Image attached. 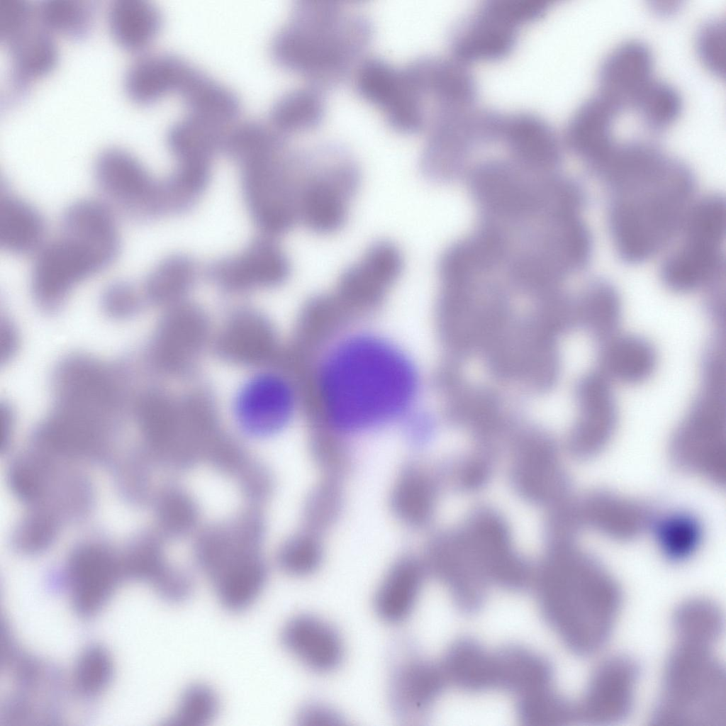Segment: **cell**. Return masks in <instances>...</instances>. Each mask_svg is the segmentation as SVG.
<instances>
[{"label":"cell","mask_w":726,"mask_h":726,"mask_svg":"<svg viewBox=\"0 0 726 726\" xmlns=\"http://www.w3.org/2000/svg\"><path fill=\"white\" fill-rule=\"evenodd\" d=\"M220 698L211 686L194 683L187 686L179 696L168 717L171 726H206L218 715Z\"/></svg>","instance_id":"cell-35"},{"label":"cell","mask_w":726,"mask_h":726,"mask_svg":"<svg viewBox=\"0 0 726 726\" xmlns=\"http://www.w3.org/2000/svg\"><path fill=\"white\" fill-rule=\"evenodd\" d=\"M437 499L433 472L423 463L411 461L397 471L389 488L388 506L393 518L409 530H421L432 520Z\"/></svg>","instance_id":"cell-19"},{"label":"cell","mask_w":726,"mask_h":726,"mask_svg":"<svg viewBox=\"0 0 726 726\" xmlns=\"http://www.w3.org/2000/svg\"><path fill=\"white\" fill-rule=\"evenodd\" d=\"M289 270L284 252L273 243L260 241L219 264L216 274L225 286L242 289L277 284L286 278Z\"/></svg>","instance_id":"cell-23"},{"label":"cell","mask_w":726,"mask_h":726,"mask_svg":"<svg viewBox=\"0 0 726 726\" xmlns=\"http://www.w3.org/2000/svg\"><path fill=\"white\" fill-rule=\"evenodd\" d=\"M693 191L688 169L669 159L649 178L614 191L610 224L620 255L639 262L663 248L678 234L692 205Z\"/></svg>","instance_id":"cell-4"},{"label":"cell","mask_w":726,"mask_h":726,"mask_svg":"<svg viewBox=\"0 0 726 726\" xmlns=\"http://www.w3.org/2000/svg\"><path fill=\"white\" fill-rule=\"evenodd\" d=\"M193 264L183 257H171L150 272L145 284L147 295L157 301L173 300L186 290L192 281Z\"/></svg>","instance_id":"cell-38"},{"label":"cell","mask_w":726,"mask_h":726,"mask_svg":"<svg viewBox=\"0 0 726 726\" xmlns=\"http://www.w3.org/2000/svg\"><path fill=\"white\" fill-rule=\"evenodd\" d=\"M633 107L645 122L655 128L671 123L681 109L678 93L669 84L652 79L637 96Z\"/></svg>","instance_id":"cell-37"},{"label":"cell","mask_w":726,"mask_h":726,"mask_svg":"<svg viewBox=\"0 0 726 726\" xmlns=\"http://www.w3.org/2000/svg\"><path fill=\"white\" fill-rule=\"evenodd\" d=\"M296 403L292 386L284 378L264 374L241 391L236 411L241 424L256 435L274 432L290 419Z\"/></svg>","instance_id":"cell-15"},{"label":"cell","mask_w":726,"mask_h":726,"mask_svg":"<svg viewBox=\"0 0 726 726\" xmlns=\"http://www.w3.org/2000/svg\"><path fill=\"white\" fill-rule=\"evenodd\" d=\"M108 26L115 40L130 50L146 47L157 34L161 14L147 0H114L108 9Z\"/></svg>","instance_id":"cell-30"},{"label":"cell","mask_w":726,"mask_h":726,"mask_svg":"<svg viewBox=\"0 0 726 726\" xmlns=\"http://www.w3.org/2000/svg\"><path fill=\"white\" fill-rule=\"evenodd\" d=\"M94 174L102 199L117 213L146 218L160 213L166 205L164 186L125 149L112 147L101 151Z\"/></svg>","instance_id":"cell-10"},{"label":"cell","mask_w":726,"mask_h":726,"mask_svg":"<svg viewBox=\"0 0 726 726\" xmlns=\"http://www.w3.org/2000/svg\"><path fill=\"white\" fill-rule=\"evenodd\" d=\"M309 446L312 460L322 477L342 481L350 473L354 458L347 437L318 428Z\"/></svg>","instance_id":"cell-34"},{"label":"cell","mask_w":726,"mask_h":726,"mask_svg":"<svg viewBox=\"0 0 726 726\" xmlns=\"http://www.w3.org/2000/svg\"><path fill=\"white\" fill-rule=\"evenodd\" d=\"M342 482L322 477L313 486L304 502L303 527L322 535L333 527L344 509Z\"/></svg>","instance_id":"cell-33"},{"label":"cell","mask_w":726,"mask_h":726,"mask_svg":"<svg viewBox=\"0 0 726 726\" xmlns=\"http://www.w3.org/2000/svg\"><path fill=\"white\" fill-rule=\"evenodd\" d=\"M322 91L312 86L283 94L271 111V125L286 136L310 130L321 123L325 113Z\"/></svg>","instance_id":"cell-32"},{"label":"cell","mask_w":726,"mask_h":726,"mask_svg":"<svg viewBox=\"0 0 726 726\" xmlns=\"http://www.w3.org/2000/svg\"><path fill=\"white\" fill-rule=\"evenodd\" d=\"M314 380L319 427L347 438L405 421L413 413L419 389L411 355L367 328L337 338L318 362Z\"/></svg>","instance_id":"cell-1"},{"label":"cell","mask_w":726,"mask_h":726,"mask_svg":"<svg viewBox=\"0 0 726 726\" xmlns=\"http://www.w3.org/2000/svg\"><path fill=\"white\" fill-rule=\"evenodd\" d=\"M679 247L666 260L664 281L676 290L693 289L718 278L723 269L721 245L682 238Z\"/></svg>","instance_id":"cell-27"},{"label":"cell","mask_w":726,"mask_h":726,"mask_svg":"<svg viewBox=\"0 0 726 726\" xmlns=\"http://www.w3.org/2000/svg\"><path fill=\"white\" fill-rule=\"evenodd\" d=\"M9 48L12 68L21 81L39 77L50 70L56 57V47L48 31L33 21L6 41Z\"/></svg>","instance_id":"cell-31"},{"label":"cell","mask_w":726,"mask_h":726,"mask_svg":"<svg viewBox=\"0 0 726 726\" xmlns=\"http://www.w3.org/2000/svg\"><path fill=\"white\" fill-rule=\"evenodd\" d=\"M287 652L308 669L318 674L333 671L342 663L345 647L341 636L325 620L308 614L289 620L281 631Z\"/></svg>","instance_id":"cell-16"},{"label":"cell","mask_w":726,"mask_h":726,"mask_svg":"<svg viewBox=\"0 0 726 726\" xmlns=\"http://www.w3.org/2000/svg\"><path fill=\"white\" fill-rule=\"evenodd\" d=\"M467 65L454 57L437 56L420 57L406 65L422 100L425 131L474 106L476 84Z\"/></svg>","instance_id":"cell-12"},{"label":"cell","mask_w":726,"mask_h":726,"mask_svg":"<svg viewBox=\"0 0 726 726\" xmlns=\"http://www.w3.org/2000/svg\"><path fill=\"white\" fill-rule=\"evenodd\" d=\"M298 186V220L313 232L327 235L345 223L360 184V172L344 147L324 143L303 151Z\"/></svg>","instance_id":"cell-6"},{"label":"cell","mask_w":726,"mask_h":726,"mask_svg":"<svg viewBox=\"0 0 726 726\" xmlns=\"http://www.w3.org/2000/svg\"><path fill=\"white\" fill-rule=\"evenodd\" d=\"M121 247L117 213L101 199H82L65 211L60 233L34 255L31 285L44 303L62 298L79 283L103 272Z\"/></svg>","instance_id":"cell-3"},{"label":"cell","mask_w":726,"mask_h":726,"mask_svg":"<svg viewBox=\"0 0 726 726\" xmlns=\"http://www.w3.org/2000/svg\"><path fill=\"white\" fill-rule=\"evenodd\" d=\"M191 67L182 58L168 53L143 55L128 68L125 90L135 102L155 101L169 92L178 91Z\"/></svg>","instance_id":"cell-24"},{"label":"cell","mask_w":726,"mask_h":726,"mask_svg":"<svg viewBox=\"0 0 726 726\" xmlns=\"http://www.w3.org/2000/svg\"><path fill=\"white\" fill-rule=\"evenodd\" d=\"M403 265L402 254L394 243L376 241L342 272L337 295L354 304L377 305L399 277Z\"/></svg>","instance_id":"cell-13"},{"label":"cell","mask_w":726,"mask_h":726,"mask_svg":"<svg viewBox=\"0 0 726 726\" xmlns=\"http://www.w3.org/2000/svg\"><path fill=\"white\" fill-rule=\"evenodd\" d=\"M550 6L547 0H488L469 14L451 37L457 60L467 65L507 56L522 27L540 18Z\"/></svg>","instance_id":"cell-8"},{"label":"cell","mask_w":726,"mask_h":726,"mask_svg":"<svg viewBox=\"0 0 726 726\" xmlns=\"http://www.w3.org/2000/svg\"><path fill=\"white\" fill-rule=\"evenodd\" d=\"M218 345L224 357L241 364L267 362L276 352L274 335L269 323L250 312L238 314L230 320Z\"/></svg>","instance_id":"cell-28"},{"label":"cell","mask_w":726,"mask_h":726,"mask_svg":"<svg viewBox=\"0 0 726 726\" xmlns=\"http://www.w3.org/2000/svg\"><path fill=\"white\" fill-rule=\"evenodd\" d=\"M650 50L639 41H627L613 49L599 73V95L620 110L632 106L653 79Z\"/></svg>","instance_id":"cell-18"},{"label":"cell","mask_w":726,"mask_h":726,"mask_svg":"<svg viewBox=\"0 0 726 726\" xmlns=\"http://www.w3.org/2000/svg\"><path fill=\"white\" fill-rule=\"evenodd\" d=\"M325 555L323 535L302 528L284 544L279 563L282 571L294 577H303L315 572Z\"/></svg>","instance_id":"cell-36"},{"label":"cell","mask_w":726,"mask_h":726,"mask_svg":"<svg viewBox=\"0 0 726 726\" xmlns=\"http://www.w3.org/2000/svg\"><path fill=\"white\" fill-rule=\"evenodd\" d=\"M427 571L420 557L405 553L396 558L376 589L374 608L385 622L397 624L412 613Z\"/></svg>","instance_id":"cell-22"},{"label":"cell","mask_w":726,"mask_h":726,"mask_svg":"<svg viewBox=\"0 0 726 726\" xmlns=\"http://www.w3.org/2000/svg\"><path fill=\"white\" fill-rule=\"evenodd\" d=\"M372 37L369 18L350 4L302 0L277 33L272 51L284 67L322 91L354 72Z\"/></svg>","instance_id":"cell-2"},{"label":"cell","mask_w":726,"mask_h":726,"mask_svg":"<svg viewBox=\"0 0 726 726\" xmlns=\"http://www.w3.org/2000/svg\"><path fill=\"white\" fill-rule=\"evenodd\" d=\"M232 123L189 113L172 125L167 140L179 162L178 173L195 182L206 181L211 156L218 147L223 146L226 132Z\"/></svg>","instance_id":"cell-21"},{"label":"cell","mask_w":726,"mask_h":726,"mask_svg":"<svg viewBox=\"0 0 726 726\" xmlns=\"http://www.w3.org/2000/svg\"><path fill=\"white\" fill-rule=\"evenodd\" d=\"M615 343L609 350L608 363L617 375L630 379H639L648 372L652 364V353L643 343L625 340Z\"/></svg>","instance_id":"cell-41"},{"label":"cell","mask_w":726,"mask_h":726,"mask_svg":"<svg viewBox=\"0 0 726 726\" xmlns=\"http://www.w3.org/2000/svg\"><path fill=\"white\" fill-rule=\"evenodd\" d=\"M358 94L377 108L393 130L423 131L425 115L418 87L405 66L377 57H364L354 72Z\"/></svg>","instance_id":"cell-11"},{"label":"cell","mask_w":726,"mask_h":726,"mask_svg":"<svg viewBox=\"0 0 726 726\" xmlns=\"http://www.w3.org/2000/svg\"><path fill=\"white\" fill-rule=\"evenodd\" d=\"M496 697L460 696L454 697V720H498L496 713L501 710Z\"/></svg>","instance_id":"cell-43"},{"label":"cell","mask_w":726,"mask_h":726,"mask_svg":"<svg viewBox=\"0 0 726 726\" xmlns=\"http://www.w3.org/2000/svg\"><path fill=\"white\" fill-rule=\"evenodd\" d=\"M389 682L391 708L397 717L408 724L420 720L438 696L435 669L427 659L411 650L398 657Z\"/></svg>","instance_id":"cell-17"},{"label":"cell","mask_w":726,"mask_h":726,"mask_svg":"<svg viewBox=\"0 0 726 726\" xmlns=\"http://www.w3.org/2000/svg\"><path fill=\"white\" fill-rule=\"evenodd\" d=\"M47 240L46 223L38 209L23 198L1 191V247L15 255H35Z\"/></svg>","instance_id":"cell-26"},{"label":"cell","mask_w":726,"mask_h":726,"mask_svg":"<svg viewBox=\"0 0 726 726\" xmlns=\"http://www.w3.org/2000/svg\"><path fill=\"white\" fill-rule=\"evenodd\" d=\"M706 647L681 642L673 652L666 669L657 720H722L723 674Z\"/></svg>","instance_id":"cell-7"},{"label":"cell","mask_w":726,"mask_h":726,"mask_svg":"<svg viewBox=\"0 0 726 726\" xmlns=\"http://www.w3.org/2000/svg\"><path fill=\"white\" fill-rule=\"evenodd\" d=\"M37 20L48 31L82 32L91 19V9L82 0H43L35 10Z\"/></svg>","instance_id":"cell-39"},{"label":"cell","mask_w":726,"mask_h":726,"mask_svg":"<svg viewBox=\"0 0 726 726\" xmlns=\"http://www.w3.org/2000/svg\"><path fill=\"white\" fill-rule=\"evenodd\" d=\"M637 672L627 659L608 661L593 674L586 700L588 715L593 720H616L625 715L630 706Z\"/></svg>","instance_id":"cell-25"},{"label":"cell","mask_w":726,"mask_h":726,"mask_svg":"<svg viewBox=\"0 0 726 726\" xmlns=\"http://www.w3.org/2000/svg\"><path fill=\"white\" fill-rule=\"evenodd\" d=\"M503 133L510 160L536 173H552L561 162V146L552 125L527 111L504 113Z\"/></svg>","instance_id":"cell-14"},{"label":"cell","mask_w":726,"mask_h":726,"mask_svg":"<svg viewBox=\"0 0 726 726\" xmlns=\"http://www.w3.org/2000/svg\"><path fill=\"white\" fill-rule=\"evenodd\" d=\"M618 111L598 95L580 105L568 122V146L598 172L617 146L611 128Z\"/></svg>","instance_id":"cell-20"},{"label":"cell","mask_w":726,"mask_h":726,"mask_svg":"<svg viewBox=\"0 0 726 726\" xmlns=\"http://www.w3.org/2000/svg\"><path fill=\"white\" fill-rule=\"evenodd\" d=\"M35 18L25 0H0V38L6 41Z\"/></svg>","instance_id":"cell-44"},{"label":"cell","mask_w":726,"mask_h":726,"mask_svg":"<svg viewBox=\"0 0 726 726\" xmlns=\"http://www.w3.org/2000/svg\"><path fill=\"white\" fill-rule=\"evenodd\" d=\"M158 345L160 361L168 369L179 370L196 357L205 341L206 324L196 308H177L167 320Z\"/></svg>","instance_id":"cell-29"},{"label":"cell","mask_w":726,"mask_h":726,"mask_svg":"<svg viewBox=\"0 0 726 726\" xmlns=\"http://www.w3.org/2000/svg\"><path fill=\"white\" fill-rule=\"evenodd\" d=\"M297 722L301 726H337L342 724L340 715L330 706L311 703L298 713Z\"/></svg>","instance_id":"cell-45"},{"label":"cell","mask_w":726,"mask_h":726,"mask_svg":"<svg viewBox=\"0 0 726 726\" xmlns=\"http://www.w3.org/2000/svg\"><path fill=\"white\" fill-rule=\"evenodd\" d=\"M467 176L481 218L508 230L536 220L554 203V174L528 171L508 157L481 161L469 169Z\"/></svg>","instance_id":"cell-5"},{"label":"cell","mask_w":726,"mask_h":726,"mask_svg":"<svg viewBox=\"0 0 726 726\" xmlns=\"http://www.w3.org/2000/svg\"><path fill=\"white\" fill-rule=\"evenodd\" d=\"M680 641L708 645L717 635L719 613L708 602L693 601L680 608L676 617Z\"/></svg>","instance_id":"cell-40"},{"label":"cell","mask_w":726,"mask_h":726,"mask_svg":"<svg viewBox=\"0 0 726 726\" xmlns=\"http://www.w3.org/2000/svg\"><path fill=\"white\" fill-rule=\"evenodd\" d=\"M284 146L264 149L242 162L247 201L253 217L268 232L289 230L298 220V180L294 152Z\"/></svg>","instance_id":"cell-9"},{"label":"cell","mask_w":726,"mask_h":726,"mask_svg":"<svg viewBox=\"0 0 726 726\" xmlns=\"http://www.w3.org/2000/svg\"><path fill=\"white\" fill-rule=\"evenodd\" d=\"M724 23L711 21L700 30L697 39L698 55L705 65L716 74L725 70L726 35Z\"/></svg>","instance_id":"cell-42"}]
</instances>
